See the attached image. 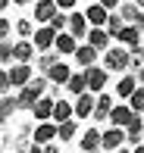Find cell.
Returning a JSON list of instances; mask_svg holds the SVG:
<instances>
[{
  "mask_svg": "<svg viewBox=\"0 0 144 153\" xmlns=\"http://www.w3.org/2000/svg\"><path fill=\"white\" fill-rule=\"evenodd\" d=\"M57 28L53 25H38L35 34H31V41H35V47H38V53H47V50H53V44H57Z\"/></svg>",
  "mask_w": 144,
  "mask_h": 153,
  "instance_id": "cell-3",
  "label": "cell"
},
{
  "mask_svg": "<svg viewBox=\"0 0 144 153\" xmlns=\"http://www.w3.org/2000/svg\"><path fill=\"white\" fill-rule=\"evenodd\" d=\"M6 72H10V81H13V88H25L31 78H35L31 72H38V69H31V62H13V66L6 69Z\"/></svg>",
  "mask_w": 144,
  "mask_h": 153,
  "instance_id": "cell-4",
  "label": "cell"
},
{
  "mask_svg": "<svg viewBox=\"0 0 144 153\" xmlns=\"http://www.w3.org/2000/svg\"><path fill=\"white\" fill-rule=\"evenodd\" d=\"M44 153H60V147L57 144H44Z\"/></svg>",
  "mask_w": 144,
  "mask_h": 153,
  "instance_id": "cell-36",
  "label": "cell"
},
{
  "mask_svg": "<svg viewBox=\"0 0 144 153\" xmlns=\"http://www.w3.org/2000/svg\"><path fill=\"white\" fill-rule=\"evenodd\" d=\"M113 106H116V100H113L107 91H100V94H97V106H94V116H91V119H94V122H110Z\"/></svg>",
  "mask_w": 144,
  "mask_h": 153,
  "instance_id": "cell-17",
  "label": "cell"
},
{
  "mask_svg": "<svg viewBox=\"0 0 144 153\" xmlns=\"http://www.w3.org/2000/svg\"><path fill=\"white\" fill-rule=\"evenodd\" d=\"M135 91H138V75L135 72H125L119 81H116V97H119V100H128Z\"/></svg>",
  "mask_w": 144,
  "mask_h": 153,
  "instance_id": "cell-19",
  "label": "cell"
},
{
  "mask_svg": "<svg viewBox=\"0 0 144 153\" xmlns=\"http://www.w3.org/2000/svg\"><path fill=\"white\" fill-rule=\"evenodd\" d=\"M57 62H60V53H57V50H47V53H38V59H35V69L47 75L53 66H57Z\"/></svg>",
  "mask_w": 144,
  "mask_h": 153,
  "instance_id": "cell-24",
  "label": "cell"
},
{
  "mask_svg": "<svg viewBox=\"0 0 144 153\" xmlns=\"http://www.w3.org/2000/svg\"><path fill=\"white\" fill-rule=\"evenodd\" d=\"M110 13H113V10H107L100 0H94V3H88V6H85V16H88V22H91V28H107Z\"/></svg>",
  "mask_w": 144,
  "mask_h": 153,
  "instance_id": "cell-6",
  "label": "cell"
},
{
  "mask_svg": "<svg viewBox=\"0 0 144 153\" xmlns=\"http://www.w3.org/2000/svg\"><path fill=\"white\" fill-rule=\"evenodd\" d=\"M116 153H135V150H128V147H119V150H116Z\"/></svg>",
  "mask_w": 144,
  "mask_h": 153,
  "instance_id": "cell-40",
  "label": "cell"
},
{
  "mask_svg": "<svg viewBox=\"0 0 144 153\" xmlns=\"http://www.w3.org/2000/svg\"><path fill=\"white\" fill-rule=\"evenodd\" d=\"M116 41H119L122 47H128V50H135V47H141V28H138L135 22H125V28L119 31V38H116Z\"/></svg>",
  "mask_w": 144,
  "mask_h": 153,
  "instance_id": "cell-18",
  "label": "cell"
},
{
  "mask_svg": "<svg viewBox=\"0 0 144 153\" xmlns=\"http://www.w3.org/2000/svg\"><path fill=\"white\" fill-rule=\"evenodd\" d=\"M60 13L57 0H35V22L38 25H50V19Z\"/></svg>",
  "mask_w": 144,
  "mask_h": 153,
  "instance_id": "cell-12",
  "label": "cell"
},
{
  "mask_svg": "<svg viewBox=\"0 0 144 153\" xmlns=\"http://www.w3.org/2000/svg\"><path fill=\"white\" fill-rule=\"evenodd\" d=\"M135 25H138V28L144 31V10H141V16H138V22H135Z\"/></svg>",
  "mask_w": 144,
  "mask_h": 153,
  "instance_id": "cell-37",
  "label": "cell"
},
{
  "mask_svg": "<svg viewBox=\"0 0 144 153\" xmlns=\"http://www.w3.org/2000/svg\"><path fill=\"white\" fill-rule=\"evenodd\" d=\"M53 106H57V100H53L50 94H44L41 100L31 106V116H35V122H50L53 119Z\"/></svg>",
  "mask_w": 144,
  "mask_h": 153,
  "instance_id": "cell-16",
  "label": "cell"
},
{
  "mask_svg": "<svg viewBox=\"0 0 144 153\" xmlns=\"http://www.w3.org/2000/svg\"><path fill=\"white\" fill-rule=\"evenodd\" d=\"M78 44H81V41L75 38L72 31H60V34H57V44H53V50H57L60 56H75Z\"/></svg>",
  "mask_w": 144,
  "mask_h": 153,
  "instance_id": "cell-11",
  "label": "cell"
},
{
  "mask_svg": "<svg viewBox=\"0 0 144 153\" xmlns=\"http://www.w3.org/2000/svg\"><path fill=\"white\" fill-rule=\"evenodd\" d=\"M110 41H113V38H110V31H107V28H91V31H88V44L97 47L100 53H107V50H110Z\"/></svg>",
  "mask_w": 144,
  "mask_h": 153,
  "instance_id": "cell-21",
  "label": "cell"
},
{
  "mask_svg": "<svg viewBox=\"0 0 144 153\" xmlns=\"http://www.w3.org/2000/svg\"><path fill=\"white\" fill-rule=\"evenodd\" d=\"M10 28H16V22H10L6 16H0V41H10Z\"/></svg>",
  "mask_w": 144,
  "mask_h": 153,
  "instance_id": "cell-33",
  "label": "cell"
},
{
  "mask_svg": "<svg viewBox=\"0 0 144 153\" xmlns=\"http://www.w3.org/2000/svg\"><path fill=\"white\" fill-rule=\"evenodd\" d=\"M16 34L19 38H31L35 34V19H16Z\"/></svg>",
  "mask_w": 144,
  "mask_h": 153,
  "instance_id": "cell-31",
  "label": "cell"
},
{
  "mask_svg": "<svg viewBox=\"0 0 144 153\" xmlns=\"http://www.w3.org/2000/svg\"><path fill=\"white\" fill-rule=\"evenodd\" d=\"M16 109H19L16 97H10V94H3V97H0V119H3V122H10Z\"/></svg>",
  "mask_w": 144,
  "mask_h": 153,
  "instance_id": "cell-26",
  "label": "cell"
},
{
  "mask_svg": "<svg viewBox=\"0 0 144 153\" xmlns=\"http://www.w3.org/2000/svg\"><path fill=\"white\" fill-rule=\"evenodd\" d=\"M125 134H128V144H141V137H144V122H141V113L135 116V122L125 128Z\"/></svg>",
  "mask_w": 144,
  "mask_h": 153,
  "instance_id": "cell-27",
  "label": "cell"
},
{
  "mask_svg": "<svg viewBox=\"0 0 144 153\" xmlns=\"http://www.w3.org/2000/svg\"><path fill=\"white\" fill-rule=\"evenodd\" d=\"M78 134V122L69 119V122H60V141H72Z\"/></svg>",
  "mask_w": 144,
  "mask_h": 153,
  "instance_id": "cell-30",
  "label": "cell"
},
{
  "mask_svg": "<svg viewBox=\"0 0 144 153\" xmlns=\"http://www.w3.org/2000/svg\"><path fill=\"white\" fill-rule=\"evenodd\" d=\"M57 6H60V10H66V13H72L75 6H78V0H57Z\"/></svg>",
  "mask_w": 144,
  "mask_h": 153,
  "instance_id": "cell-34",
  "label": "cell"
},
{
  "mask_svg": "<svg viewBox=\"0 0 144 153\" xmlns=\"http://www.w3.org/2000/svg\"><path fill=\"white\" fill-rule=\"evenodd\" d=\"M132 72L138 75V81L144 85V47H135L132 50Z\"/></svg>",
  "mask_w": 144,
  "mask_h": 153,
  "instance_id": "cell-28",
  "label": "cell"
},
{
  "mask_svg": "<svg viewBox=\"0 0 144 153\" xmlns=\"http://www.w3.org/2000/svg\"><path fill=\"white\" fill-rule=\"evenodd\" d=\"M122 144H128L125 128H119V125H110V128L104 131V150H107V153H116Z\"/></svg>",
  "mask_w": 144,
  "mask_h": 153,
  "instance_id": "cell-8",
  "label": "cell"
},
{
  "mask_svg": "<svg viewBox=\"0 0 144 153\" xmlns=\"http://www.w3.org/2000/svg\"><path fill=\"white\" fill-rule=\"evenodd\" d=\"M50 85H53V81L47 78L44 72H41V75H35V78H31L25 88H19V94H16V103H19V109H31V106H35V103L41 100V97H44L47 91H50Z\"/></svg>",
  "mask_w": 144,
  "mask_h": 153,
  "instance_id": "cell-1",
  "label": "cell"
},
{
  "mask_svg": "<svg viewBox=\"0 0 144 153\" xmlns=\"http://www.w3.org/2000/svg\"><path fill=\"white\" fill-rule=\"evenodd\" d=\"M107 81H110V69L107 66H91L88 69V91L100 94L107 88Z\"/></svg>",
  "mask_w": 144,
  "mask_h": 153,
  "instance_id": "cell-10",
  "label": "cell"
},
{
  "mask_svg": "<svg viewBox=\"0 0 144 153\" xmlns=\"http://www.w3.org/2000/svg\"><path fill=\"white\" fill-rule=\"evenodd\" d=\"M135 3H138V6H141V10H144V0H135Z\"/></svg>",
  "mask_w": 144,
  "mask_h": 153,
  "instance_id": "cell-41",
  "label": "cell"
},
{
  "mask_svg": "<svg viewBox=\"0 0 144 153\" xmlns=\"http://www.w3.org/2000/svg\"><path fill=\"white\" fill-rule=\"evenodd\" d=\"M81 153H97V150H104V131L100 128H88L85 134H81Z\"/></svg>",
  "mask_w": 144,
  "mask_h": 153,
  "instance_id": "cell-15",
  "label": "cell"
},
{
  "mask_svg": "<svg viewBox=\"0 0 144 153\" xmlns=\"http://www.w3.org/2000/svg\"><path fill=\"white\" fill-rule=\"evenodd\" d=\"M135 116H138V113H135V109H132V103H116V106H113V113H110V125H119V128H128V125H132L135 122Z\"/></svg>",
  "mask_w": 144,
  "mask_h": 153,
  "instance_id": "cell-7",
  "label": "cell"
},
{
  "mask_svg": "<svg viewBox=\"0 0 144 153\" xmlns=\"http://www.w3.org/2000/svg\"><path fill=\"white\" fill-rule=\"evenodd\" d=\"M69 119H75V103H69V100H63L60 97L57 100V106H53V122H69Z\"/></svg>",
  "mask_w": 144,
  "mask_h": 153,
  "instance_id": "cell-22",
  "label": "cell"
},
{
  "mask_svg": "<svg viewBox=\"0 0 144 153\" xmlns=\"http://www.w3.org/2000/svg\"><path fill=\"white\" fill-rule=\"evenodd\" d=\"M104 66L110 72H132V50L128 47H110L104 53Z\"/></svg>",
  "mask_w": 144,
  "mask_h": 153,
  "instance_id": "cell-2",
  "label": "cell"
},
{
  "mask_svg": "<svg viewBox=\"0 0 144 153\" xmlns=\"http://www.w3.org/2000/svg\"><path fill=\"white\" fill-rule=\"evenodd\" d=\"M13 3H16V6H28L31 0H13Z\"/></svg>",
  "mask_w": 144,
  "mask_h": 153,
  "instance_id": "cell-38",
  "label": "cell"
},
{
  "mask_svg": "<svg viewBox=\"0 0 144 153\" xmlns=\"http://www.w3.org/2000/svg\"><path fill=\"white\" fill-rule=\"evenodd\" d=\"M47 78H50V81H53V85H57V88H66V85H69V78H72V69L66 66L63 59H60L57 66H53L50 72H47Z\"/></svg>",
  "mask_w": 144,
  "mask_h": 153,
  "instance_id": "cell-20",
  "label": "cell"
},
{
  "mask_svg": "<svg viewBox=\"0 0 144 153\" xmlns=\"http://www.w3.org/2000/svg\"><path fill=\"white\" fill-rule=\"evenodd\" d=\"M97 153H107V150H97Z\"/></svg>",
  "mask_w": 144,
  "mask_h": 153,
  "instance_id": "cell-42",
  "label": "cell"
},
{
  "mask_svg": "<svg viewBox=\"0 0 144 153\" xmlns=\"http://www.w3.org/2000/svg\"><path fill=\"white\" fill-rule=\"evenodd\" d=\"M66 31H72L78 41H88V31H91V22H88V16H85V10H72L69 13V28Z\"/></svg>",
  "mask_w": 144,
  "mask_h": 153,
  "instance_id": "cell-5",
  "label": "cell"
},
{
  "mask_svg": "<svg viewBox=\"0 0 144 153\" xmlns=\"http://www.w3.org/2000/svg\"><path fill=\"white\" fill-rule=\"evenodd\" d=\"M66 91H69L72 97H78V94L88 91V69H85V72H72V78H69V85H66Z\"/></svg>",
  "mask_w": 144,
  "mask_h": 153,
  "instance_id": "cell-23",
  "label": "cell"
},
{
  "mask_svg": "<svg viewBox=\"0 0 144 153\" xmlns=\"http://www.w3.org/2000/svg\"><path fill=\"white\" fill-rule=\"evenodd\" d=\"M97 56H100V50H97V47H91L88 41H81V44H78V50H75V62H78L81 69L97 66Z\"/></svg>",
  "mask_w": 144,
  "mask_h": 153,
  "instance_id": "cell-14",
  "label": "cell"
},
{
  "mask_svg": "<svg viewBox=\"0 0 144 153\" xmlns=\"http://www.w3.org/2000/svg\"><path fill=\"white\" fill-rule=\"evenodd\" d=\"M135 153H144V144H135Z\"/></svg>",
  "mask_w": 144,
  "mask_h": 153,
  "instance_id": "cell-39",
  "label": "cell"
},
{
  "mask_svg": "<svg viewBox=\"0 0 144 153\" xmlns=\"http://www.w3.org/2000/svg\"><path fill=\"white\" fill-rule=\"evenodd\" d=\"M122 28H125V19H122V13H119V10H113V13H110V19H107V31H110V38L116 41Z\"/></svg>",
  "mask_w": 144,
  "mask_h": 153,
  "instance_id": "cell-25",
  "label": "cell"
},
{
  "mask_svg": "<svg viewBox=\"0 0 144 153\" xmlns=\"http://www.w3.org/2000/svg\"><path fill=\"white\" fill-rule=\"evenodd\" d=\"M128 103H132V109H135V113H144V85H138V91L128 97Z\"/></svg>",
  "mask_w": 144,
  "mask_h": 153,
  "instance_id": "cell-32",
  "label": "cell"
},
{
  "mask_svg": "<svg viewBox=\"0 0 144 153\" xmlns=\"http://www.w3.org/2000/svg\"><path fill=\"white\" fill-rule=\"evenodd\" d=\"M119 13H122V19H125V22H138V16H141V6L135 3V0H125V3L119 6Z\"/></svg>",
  "mask_w": 144,
  "mask_h": 153,
  "instance_id": "cell-29",
  "label": "cell"
},
{
  "mask_svg": "<svg viewBox=\"0 0 144 153\" xmlns=\"http://www.w3.org/2000/svg\"><path fill=\"white\" fill-rule=\"evenodd\" d=\"M60 137V125L57 122H38L35 125V144H53Z\"/></svg>",
  "mask_w": 144,
  "mask_h": 153,
  "instance_id": "cell-13",
  "label": "cell"
},
{
  "mask_svg": "<svg viewBox=\"0 0 144 153\" xmlns=\"http://www.w3.org/2000/svg\"><path fill=\"white\" fill-rule=\"evenodd\" d=\"M100 3H104L107 10H119V6H122V0H100Z\"/></svg>",
  "mask_w": 144,
  "mask_h": 153,
  "instance_id": "cell-35",
  "label": "cell"
},
{
  "mask_svg": "<svg viewBox=\"0 0 144 153\" xmlns=\"http://www.w3.org/2000/svg\"><path fill=\"white\" fill-rule=\"evenodd\" d=\"M94 106H97V94H94V91L78 94V97H75V119H91Z\"/></svg>",
  "mask_w": 144,
  "mask_h": 153,
  "instance_id": "cell-9",
  "label": "cell"
}]
</instances>
